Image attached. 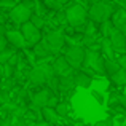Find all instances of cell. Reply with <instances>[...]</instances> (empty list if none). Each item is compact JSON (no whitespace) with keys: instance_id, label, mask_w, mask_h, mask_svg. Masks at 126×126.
Listing matches in <instances>:
<instances>
[{"instance_id":"obj_38","label":"cell","mask_w":126,"mask_h":126,"mask_svg":"<svg viewBox=\"0 0 126 126\" xmlns=\"http://www.w3.org/2000/svg\"><path fill=\"white\" fill-rule=\"evenodd\" d=\"M120 31H121V32H123V34H125V37H126V24H125V26H123V27H121V29H120Z\"/></svg>"},{"instance_id":"obj_25","label":"cell","mask_w":126,"mask_h":126,"mask_svg":"<svg viewBox=\"0 0 126 126\" xmlns=\"http://www.w3.org/2000/svg\"><path fill=\"white\" fill-rule=\"evenodd\" d=\"M120 94H115V93H112L110 96H109V101H105V104L109 105L110 109H115L117 105H120Z\"/></svg>"},{"instance_id":"obj_26","label":"cell","mask_w":126,"mask_h":126,"mask_svg":"<svg viewBox=\"0 0 126 126\" xmlns=\"http://www.w3.org/2000/svg\"><path fill=\"white\" fill-rule=\"evenodd\" d=\"M91 96L96 99V102H97L99 105H104V104H105V101H107V99L104 97V93L97 91V89H91Z\"/></svg>"},{"instance_id":"obj_11","label":"cell","mask_w":126,"mask_h":126,"mask_svg":"<svg viewBox=\"0 0 126 126\" xmlns=\"http://www.w3.org/2000/svg\"><path fill=\"white\" fill-rule=\"evenodd\" d=\"M29 81H31L32 85H35V86H43L45 83H48V78H46L45 72H43V69L40 65L34 67L31 72H29Z\"/></svg>"},{"instance_id":"obj_2","label":"cell","mask_w":126,"mask_h":126,"mask_svg":"<svg viewBox=\"0 0 126 126\" xmlns=\"http://www.w3.org/2000/svg\"><path fill=\"white\" fill-rule=\"evenodd\" d=\"M83 65L85 67H91L93 70H96L101 75L105 74V58L102 54H99L97 51H94V49H88L85 53Z\"/></svg>"},{"instance_id":"obj_18","label":"cell","mask_w":126,"mask_h":126,"mask_svg":"<svg viewBox=\"0 0 126 126\" xmlns=\"http://www.w3.org/2000/svg\"><path fill=\"white\" fill-rule=\"evenodd\" d=\"M74 86H75L74 75H70V77H59V89L61 91H69Z\"/></svg>"},{"instance_id":"obj_9","label":"cell","mask_w":126,"mask_h":126,"mask_svg":"<svg viewBox=\"0 0 126 126\" xmlns=\"http://www.w3.org/2000/svg\"><path fill=\"white\" fill-rule=\"evenodd\" d=\"M109 38H110V43L113 46L115 53H125L126 51V37L120 29H115Z\"/></svg>"},{"instance_id":"obj_1","label":"cell","mask_w":126,"mask_h":126,"mask_svg":"<svg viewBox=\"0 0 126 126\" xmlns=\"http://www.w3.org/2000/svg\"><path fill=\"white\" fill-rule=\"evenodd\" d=\"M112 15H113V10L105 2H96L88 11V16L91 18V21L99 22V24H102L104 21H109Z\"/></svg>"},{"instance_id":"obj_7","label":"cell","mask_w":126,"mask_h":126,"mask_svg":"<svg viewBox=\"0 0 126 126\" xmlns=\"http://www.w3.org/2000/svg\"><path fill=\"white\" fill-rule=\"evenodd\" d=\"M53 94H54V93H53L51 88H43V89H40L38 93H35V94L32 96L31 105H34V107H38V109L46 107Z\"/></svg>"},{"instance_id":"obj_37","label":"cell","mask_w":126,"mask_h":126,"mask_svg":"<svg viewBox=\"0 0 126 126\" xmlns=\"http://www.w3.org/2000/svg\"><path fill=\"white\" fill-rule=\"evenodd\" d=\"M120 105L123 107V110L126 112V96H121V97H120Z\"/></svg>"},{"instance_id":"obj_5","label":"cell","mask_w":126,"mask_h":126,"mask_svg":"<svg viewBox=\"0 0 126 126\" xmlns=\"http://www.w3.org/2000/svg\"><path fill=\"white\" fill-rule=\"evenodd\" d=\"M85 49L83 46H78V45H74V46H69L65 49L64 56L67 59V62L72 65L74 69H78L80 65H83V61H85Z\"/></svg>"},{"instance_id":"obj_22","label":"cell","mask_w":126,"mask_h":126,"mask_svg":"<svg viewBox=\"0 0 126 126\" xmlns=\"http://www.w3.org/2000/svg\"><path fill=\"white\" fill-rule=\"evenodd\" d=\"M113 31H115V26L112 24L110 19H109V21H104L101 24V32H102V35H104V38H109Z\"/></svg>"},{"instance_id":"obj_8","label":"cell","mask_w":126,"mask_h":126,"mask_svg":"<svg viewBox=\"0 0 126 126\" xmlns=\"http://www.w3.org/2000/svg\"><path fill=\"white\" fill-rule=\"evenodd\" d=\"M53 69H54V72H56L58 77H70V75H74L72 74V72H74V67L67 62L65 56L56 58L54 62H53Z\"/></svg>"},{"instance_id":"obj_24","label":"cell","mask_w":126,"mask_h":126,"mask_svg":"<svg viewBox=\"0 0 126 126\" xmlns=\"http://www.w3.org/2000/svg\"><path fill=\"white\" fill-rule=\"evenodd\" d=\"M54 110H56V113L59 115V118H65L69 115V105L65 104V102H59L54 107Z\"/></svg>"},{"instance_id":"obj_14","label":"cell","mask_w":126,"mask_h":126,"mask_svg":"<svg viewBox=\"0 0 126 126\" xmlns=\"http://www.w3.org/2000/svg\"><path fill=\"white\" fill-rule=\"evenodd\" d=\"M42 118H43V121H46V123H49V125H58V121H59V115L56 113V110L53 107H43L42 109Z\"/></svg>"},{"instance_id":"obj_30","label":"cell","mask_w":126,"mask_h":126,"mask_svg":"<svg viewBox=\"0 0 126 126\" xmlns=\"http://www.w3.org/2000/svg\"><path fill=\"white\" fill-rule=\"evenodd\" d=\"M93 126H113V120H112V118H104V120L96 121Z\"/></svg>"},{"instance_id":"obj_13","label":"cell","mask_w":126,"mask_h":126,"mask_svg":"<svg viewBox=\"0 0 126 126\" xmlns=\"http://www.w3.org/2000/svg\"><path fill=\"white\" fill-rule=\"evenodd\" d=\"M74 80H75V86H80L83 89H88L93 83L91 75H88L86 72H81V70H77L74 74Z\"/></svg>"},{"instance_id":"obj_23","label":"cell","mask_w":126,"mask_h":126,"mask_svg":"<svg viewBox=\"0 0 126 126\" xmlns=\"http://www.w3.org/2000/svg\"><path fill=\"white\" fill-rule=\"evenodd\" d=\"M15 56V49H11V48H5L2 53H0V64H6V62L10 61V59Z\"/></svg>"},{"instance_id":"obj_6","label":"cell","mask_w":126,"mask_h":126,"mask_svg":"<svg viewBox=\"0 0 126 126\" xmlns=\"http://www.w3.org/2000/svg\"><path fill=\"white\" fill-rule=\"evenodd\" d=\"M21 34L24 35L26 43H27V45L35 46L38 42H42L40 29H37L31 21H27V22H24V24H21Z\"/></svg>"},{"instance_id":"obj_28","label":"cell","mask_w":126,"mask_h":126,"mask_svg":"<svg viewBox=\"0 0 126 126\" xmlns=\"http://www.w3.org/2000/svg\"><path fill=\"white\" fill-rule=\"evenodd\" d=\"M2 67H3V77H6V78H10V77H11V74L15 72V67L10 65V64H3Z\"/></svg>"},{"instance_id":"obj_35","label":"cell","mask_w":126,"mask_h":126,"mask_svg":"<svg viewBox=\"0 0 126 126\" xmlns=\"http://www.w3.org/2000/svg\"><path fill=\"white\" fill-rule=\"evenodd\" d=\"M117 61H118V64H120V67H121V69H125V70H126V54H121L120 58L117 59Z\"/></svg>"},{"instance_id":"obj_17","label":"cell","mask_w":126,"mask_h":126,"mask_svg":"<svg viewBox=\"0 0 126 126\" xmlns=\"http://www.w3.org/2000/svg\"><path fill=\"white\" fill-rule=\"evenodd\" d=\"M120 69L121 67H120V64H118V61H115V59H105V75H107V77L115 75Z\"/></svg>"},{"instance_id":"obj_41","label":"cell","mask_w":126,"mask_h":126,"mask_svg":"<svg viewBox=\"0 0 126 126\" xmlns=\"http://www.w3.org/2000/svg\"><path fill=\"white\" fill-rule=\"evenodd\" d=\"M54 126H67V125H61V123H58V125H54Z\"/></svg>"},{"instance_id":"obj_34","label":"cell","mask_w":126,"mask_h":126,"mask_svg":"<svg viewBox=\"0 0 126 126\" xmlns=\"http://www.w3.org/2000/svg\"><path fill=\"white\" fill-rule=\"evenodd\" d=\"M6 43H8V42H6V37L3 34H0V53L6 48Z\"/></svg>"},{"instance_id":"obj_20","label":"cell","mask_w":126,"mask_h":126,"mask_svg":"<svg viewBox=\"0 0 126 126\" xmlns=\"http://www.w3.org/2000/svg\"><path fill=\"white\" fill-rule=\"evenodd\" d=\"M110 80L115 86H126V70L125 69H120L115 75L110 77Z\"/></svg>"},{"instance_id":"obj_12","label":"cell","mask_w":126,"mask_h":126,"mask_svg":"<svg viewBox=\"0 0 126 126\" xmlns=\"http://www.w3.org/2000/svg\"><path fill=\"white\" fill-rule=\"evenodd\" d=\"M6 37V42L10 43L11 46H15V48H24L27 43H26V38L24 35L21 34V32H16V31H8L5 34Z\"/></svg>"},{"instance_id":"obj_31","label":"cell","mask_w":126,"mask_h":126,"mask_svg":"<svg viewBox=\"0 0 126 126\" xmlns=\"http://www.w3.org/2000/svg\"><path fill=\"white\" fill-rule=\"evenodd\" d=\"M45 3H46L48 8H54V10H59L61 5H62V3H59L58 0H45Z\"/></svg>"},{"instance_id":"obj_10","label":"cell","mask_w":126,"mask_h":126,"mask_svg":"<svg viewBox=\"0 0 126 126\" xmlns=\"http://www.w3.org/2000/svg\"><path fill=\"white\" fill-rule=\"evenodd\" d=\"M64 42H65V37L61 31H53L46 35V43L49 45V48H51L53 51L61 49L62 45H64Z\"/></svg>"},{"instance_id":"obj_33","label":"cell","mask_w":126,"mask_h":126,"mask_svg":"<svg viewBox=\"0 0 126 126\" xmlns=\"http://www.w3.org/2000/svg\"><path fill=\"white\" fill-rule=\"evenodd\" d=\"M15 126H31V121L26 118H19V120H15Z\"/></svg>"},{"instance_id":"obj_19","label":"cell","mask_w":126,"mask_h":126,"mask_svg":"<svg viewBox=\"0 0 126 126\" xmlns=\"http://www.w3.org/2000/svg\"><path fill=\"white\" fill-rule=\"evenodd\" d=\"M16 109V104L15 102H5V104L0 105V118H6V117H11L13 112Z\"/></svg>"},{"instance_id":"obj_39","label":"cell","mask_w":126,"mask_h":126,"mask_svg":"<svg viewBox=\"0 0 126 126\" xmlns=\"http://www.w3.org/2000/svg\"><path fill=\"white\" fill-rule=\"evenodd\" d=\"M0 24H3V16L0 15Z\"/></svg>"},{"instance_id":"obj_16","label":"cell","mask_w":126,"mask_h":126,"mask_svg":"<svg viewBox=\"0 0 126 126\" xmlns=\"http://www.w3.org/2000/svg\"><path fill=\"white\" fill-rule=\"evenodd\" d=\"M34 53H35V56H38V58H48V56L53 53V49L49 48V45L46 43V40H42L34 46Z\"/></svg>"},{"instance_id":"obj_21","label":"cell","mask_w":126,"mask_h":126,"mask_svg":"<svg viewBox=\"0 0 126 126\" xmlns=\"http://www.w3.org/2000/svg\"><path fill=\"white\" fill-rule=\"evenodd\" d=\"M101 46H102V53L105 54V59H113L115 49H113V46H112V43H110V38H104Z\"/></svg>"},{"instance_id":"obj_32","label":"cell","mask_w":126,"mask_h":126,"mask_svg":"<svg viewBox=\"0 0 126 126\" xmlns=\"http://www.w3.org/2000/svg\"><path fill=\"white\" fill-rule=\"evenodd\" d=\"M0 6L2 8H15V0H0Z\"/></svg>"},{"instance_id":"obj_36","label":"cell","mask_w":126,"mask_h":126,"mask_svg":"<svg viewBox=\"0 0 126 126\" xmlns=\"http://www.w3.org/2000/svg\"><path fill=\"white\" fill-rule=\"evenodd\" d=\"M31 126H53V125H49V123H46V121H35V123H31Z\"/></svg>"},{"instance_id":"obj_4","label":"cell","mask_w":126,"mask_h":126,"mask_svg":"<svg viewBox=\"0 0 126 126\" xmlns=\"http://www.w3.org/2000/svg\"><path fill=\"white\" fill-rule=\"evenodd\" d=\"M32 8L31 5H29L27 2L26 3H19V5H16L15 8L10 10V18H11L13 22H16V24H24V22L31 21L32 18Z\"/></svg>"},{"instance_id":"obj_40","label":"cell","mask_w":126,"mask_h":126,"mask_svg":"<svg viewBox=\"0 0 126 126\" xmlns=\"http://www.w3.org/2000/svg\"><path fill=\"white\" fill-rule=\"evenodd\" d=\"M58 2H59V3H65V2H67V0H58Z\"/></svg>"},{"instance_id":"obj_3","label":"cell","mask_w":126,"mask_h":126,"mask_svg":"<svg viewBox=\"0 0 126 126\" xmlns=\"http://www.w3.org/2000/svg\"><path fill=\"white\" fill-rule=\"evenodd\" d=\"M86 18H88V11L83 8L81 5H72L67 8L65 11V19L70 26L74 27H78V26H83Z\"/></svg>"},{"instance_id":"obj_27","label":"cell","mask_w":126,"mask_h":126,"mask_svg":"<svg viewBox=\"0 0 126 126\" xmlns=\"http://www.w3.org/2000/svg\"><path fill=\"white\" fill-rule=\"evenodd\" d=\"M31 22H32V24H34L37 29H42V27H43V19H42L38 15H32V18H31Z\"/></svg>"},{"instance_id":"obj_15","label":"cell","mask_w":126,"mask_h":126,"mask_svg":"<svg viewBox=\"0 0 126 126\" xmlns=\"http://www.w3.org/2000/svg\"><path fill=\"white\" fill-rule=\"evenodd\" d=\"M110 21L115 26V29H121L126 24V10H117V11H113Z\"/></svg>"},{"instance_id":"obj_29","label":"cell","mask_w":126,"mask_h":126,"mask_svg":"<svg viewBox=\"0 0 126 126\" xmlns=\"http://www.w3.org/2000/svg\"><path fill=\"white\" fill-rule=\"evenodd\" d=\"M0 126H15V118L11 117H6V118H0Z\"/></svg>"}]
</instances>
